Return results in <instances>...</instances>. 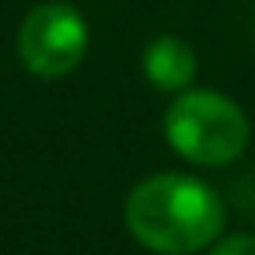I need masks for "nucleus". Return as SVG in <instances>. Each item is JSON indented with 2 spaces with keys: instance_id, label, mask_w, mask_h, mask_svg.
<instances>
[{
  "instance_id": "nucleus-1",
  "label": "nucleus",
  "mask_w": 255,
  "mask_h": 255,
  "mask_svg": "<svg viewBox=\"0 0 255 255\" xmlns=\"http://www.w3.org/2000/svg\"><path fill=\"white\" fill-rule=\"evenodd\" d=\"M220 196L182 171H157L126 196V231L157 255H192L220 238Z\"/></svg>"
},
{
  "instance_id": "nucleus-2",
  "label": "nucleus",
  "mask_w": 255,
  "mask_h": 255,
  "mask_svg": "<svg viewBox=\"0 0 255 255\" xmlns=\"http://www.w3.org/2000/svg\"><path fill=\"white\" fill-rule=\"evenodd\" d=\"M248 136L252 129L241 105L210 88L178 91L164 112L168 147L199 168H220L238 161L248 147Z\"/></svg>"
},
{
  "instance_id": "nucleus-3",
  "label": "nucleus",
  "mask_w": 255,
  "mask_h": 255,
  "mask_svg": "<svg viewBox=\"0 0 255 255\" xmlns=\"http://www.w3.org/2000/svg\"><path fill=\"white\" fill-rule=\"evenodd\" d=\"M88 53V21L70 4L49 0L25 14L18 28V60L28 74L56 81L81 67Z\"/></svg>"
},
{
  "instance_id": "nucleus-4",
  "label": "nucleus",
  "mask_w": 255,
  "mask_h": 255,
  "mask_svg": "<svg viewBox=\"0 0 255 255\" xmlns=\"http://www.w3.org/2000/svg\"><path fill=\"white\" fill-rule=\"evenodd\" d=\"M143 74L157 91L178 95L192 84L196 77V53L185 39L178 35H157L143 49Z\"/></svg>"
},
{
  "instance_id": "nucleus-5",
  "label": "nucleus",
  "mask_w": 255,
  "mask_h": 255,
  "mask_svg": "<svg viewBox=\"0 0 255 255\" xmlns=\"http://www.w3.org/2000/svg\"><path fill=\"white\" fill-rule=\"evenodd\" d=\"M210 255H255V234H231L213 241Z\"/></svg>"
}]
</instances>
